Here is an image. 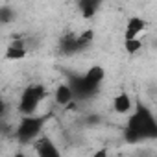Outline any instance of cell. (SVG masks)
<instances>
[{"mask_svg": "<svg viewBox=\"0 0 157 157\" xmlns=\"http://www.w3.org/2000/svg\"><path fill=\"white\" fill-rule=\"evenodd\" d=\"M157 131V126H155V120H153V115L146 109V107H139L133 117L129 118L128 122V129H126V137L135 142V140H140L142 137H151L155 135Z\"/></svg>", "mask_w": 157, "mask_h": 157, "instance_id": "obj_1", "label": "cell"}, {"mask_svg": "<svg viewBox=\"0 0 157 157\" xmlns=\"http://www.w3.org/2000/svg\"><path fill=\"white\" fill-rule=\"evenodd\" d=\"M44 94H46V89L39 83H33V85H28L21 96V104H19V111L24 115V117H32L39 104L44 100Z\"/></svg>", "mask_w": 157, "mask_h": 157, "instance_id": "obj_2", "label": "cell"}, {"mask_svg": "<svg viewBox=\"0 0 157 157\" xmlns=\"http://www.w3.org/2000/svg\"><path fill=\"white\" fill-rule=\"evenodd\" d=\"M43 129V118L39 117H22V120L19 122V128H17V139L22 142V144H28V142H35L39 139V133Z\"/></svg>", "mask_w": 157, "mask_h": 157, "instance_id": "obj_3", "label": "cell"}, {"mask_svg": "<svg viewBox=\"0 0 157 157\" xmlns=\"http://www.w3.org/2000/svg\"><path fill=\"white\" fill-rule=\"evenodd\" d=\"M35 151L37 157H63L57 146L54 144V140H50L48 137H39L35 140Z\"/></svg>", "mask_w": 157, "mask_h": 157, "instance_id": "obj_4", "label": "cell"}, {"mask_svg": "<svg viewBox=\"0 0 157 157\" xmlns=\"http://www.w3.org/2000/svg\"><path fill=\"white\" fill-rule=\"evenodd\" d=\"M146 21L142 17H129L128 19V24H126V32H124V39H137L144 30H146Z\"/></svg>", "mask_w": 157, "mask_h": 157, "instance_id": "obj_5", "label": "cell"}, {"mask_svg": "<svg viewBox=\"0 0 157 157\" xmlns=\"http://www.w3.org/2000/svg\"><path fill=\"white\" fill-rule=\"evenodd\" d=\"M131 107H133V98H131L129 93L122 91V93H118V94L113 98V109H115V113H118V115H128V113L131 111Z\"/></svg>", "mask_w": 157, "mask_h": 157, "instance_id": "obj_6", "label": "cell"}, {"mask_svg": "<svg viewBox=\"0 0 157 157\" xmlns=\"http://www.w3.org/2000/svg\"><path fill=\"white\" fill-rule=\"evenodd\" d=\"M54 98H56V102H57L59 105H68V104L72 102V98H74V91H72V87H70V85L61 83V85L56 89Z\"/></svg>", "mask_w": 157, "mask_h": 157, "instance_id": "obj_7", "label": "cell"}, {"mask_svg": "<svg viewBox=\"0 0 157 157\" xmlns=\"http://www.w3.org/2000/svg\"><path fill=\"white\" fill-rule=\"evenodd\" d=\"M24 56H26V46H24V43H19V41H13L6 50L8 59H22Z\"/></svg>", "mask_w": 157, "mask_h": 157, "instance_id": "obj_8", "label": "cell"}, {"mask_svg": "<svg viewBox=\"0 0 157 157\" xmlns=\"http://www.w3.org/2000/svg\"><path fill=\"white\" fill-rule=\"evenodd\" d=\"M124 48L128 54H137L140 48H142V39L137 37V39H124Z\"/></svg>", "mask_w": 157, "mask_h": 157, "instance_id": "obj_9", "label": "cell"}, {"mask_svg": "<svg viewBox=\"0 0 157 157\" xmlns=\"http://www.w3.org/2000/svg\"><path fill=\"white\" fill-rule=\"evenodd\" d=\"M80 8H82V11H83L85 17H93V13L96 10V2H82Z\"/></svg>", "mask_w": 157, "mask_h": 157, "instance_id": "obj_10", "label": "cell"}, {"mask_svg": "<svg viewBox=\"0 0 157 157\" xmlns=\"http://www.w3.org/2000/svg\"><path fill=\"white\" fill-rule=\"evenodd\" d=\"M11 15H13V11L10 8H0V22H8L11 19Z\"/></svg>", "mask_w": 157, "mask_h": 157, "instance_id": "obj_11", "label": "cell"}, {"mask_svg": "<svg viewBox=\"0 0 157 157\" xmlns=\"http://www.w3.org/2000/svg\"><path fill=\"white\" fill-rule=\"evenodd\" d=\"M93 157H109V153H107V150H98L93 153Z\"/></svg>", "mask_w": 157, "mask_h": 157, "instance_id": "obj_12", "label": "cell"}, {"mask_svg": "<svg viewBox=\"0 0 157 157\" xmlns=\"http://www.w3.org/2000/svg\"><path fill=\"white\" fill-rule=\"evenodd\" d=\"M4 113H6V104H4V100H0V118L4 117Z\"/></svg>", "mask_w": 157, "mask_h": 157, "instance_id": "obj_13", "label": "cell"}, {"mask_svg": "<svg viewBox=\"0 0 157 157\" xmlns=\"http://www.w3.org/2000/svg\"><path fill=\"white\" fill-rule=\"evenodd\" d=\"M13 157H26V155H24V153H22V151H17V153H15V155H13Z\"/></svg>", "mask_w": 157, "mask_h": 157, "instance_id": "obj_14", "label": "cell"}, {"mask_svg": "<svg viewBox=\"0 0 157 157\" xmlns=\"http://www.w3.org/2000/svg\"><path fill=\"white\" fill-rule=\"evenodd\" d=\"M109 157H111V155H109Z\"/></svg>", "mask_w": 157, "mask_h": 157, "instance_id": "obj_15", "label": "cell"}]
</instances>
